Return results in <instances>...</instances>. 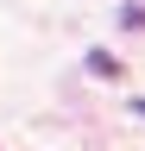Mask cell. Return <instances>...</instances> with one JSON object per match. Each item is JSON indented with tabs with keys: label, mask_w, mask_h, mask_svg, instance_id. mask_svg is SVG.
Wrapping results in <instances>:
<instances>
[{
	"label": "cell",
	"mask_w": 145,
	"mask_h": 151,
	"mask_svg": "<svg viewBox=\"0 0 145 151\" xmlns=\"http://www.w3.org/2000/svg\"><path fill=\"white\" fill-rule=\"evenodd\" d=\"M82 63H88V76H101V82H114V76H120V63H114L107 50H88Z\"/></svg>",
	"instance_id": "obj_1"
},
{
	"label": "cell",
	"mask_w": 145,
	"mask_h": 151,
	"mask_svg": "<svg viewBox=\"0 0 145 151\" xmlns=\"http://www.w3.org/2000/svg\"><path fill=\"white\" fill-rule=\"evenodd\" d=\"M133 113H145V101H133Z\"/></svg>",
	"instance_id": "obj_2"
}]
</instances>
